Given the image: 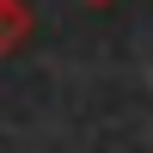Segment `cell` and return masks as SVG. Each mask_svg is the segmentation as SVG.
Listing matches in <instances>:
<instances>
[{
	"instance_id": "6da1fadb",
	"label": "cell",
	"mask_w": 153,
	"mask_h": 153,
	"mask_svg": "<svg viewBox=\"0 0 153 153\" xmlns=\"http://www.w3.org/2000/svg\"><path fill=\"white\" fill-rule=\"evenodd\" d=\"M19 6H12V0H0V49H6V43H19Z\"/></svg>"
}]
</instances>
